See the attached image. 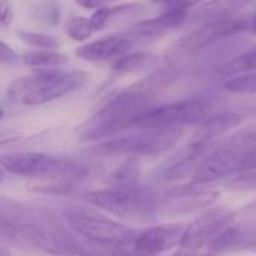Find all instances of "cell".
I'll use <instances>...</instances> for the list:
<instances>
[{
	"mask_svg": "<svg viewBox=\"0 0 256 256\" xmlns=\"http://www.w3.org/2000/svg\"><path fill=\"white\" fill-rule=\"evenodd\" d=\"M141 9H142V6L138 3H123V4H117V6H104V8L93 10V14L90 15V21L93 24L94 32H100V30L106 28L114 18L122 16V15H129V14L138 12Z\"/></svg>",
	"mask_w": 256,
	"mask_h": 256,
	"instance_id": "22",
	"label": "cell"
},
{
	"mask_svg": "<svg viewBox=\"0 0 256 256\" xmlns=\"http://www.w3.org/2000/svg\"><path fill=\"white\" fill-rule=\"evenodd\" d=\"M22 63L32 69H57L68 63V56L58 50H28L21 56Z\"/></svg>",
	"mask_w": 256,
	"mask_h": 256,
	"instance_id": "20",
	"label": "cell"
},
{
	"mask_svg": "<svg viewBox=\"0 0 256 256\" xmlns=\"http://www.w3.org/2000/svg\"><path fill=\"white\" fill-rule=\"evenodd\" d=\"M134 39L129 34H110L99 38L96 40L82 44L75 50V56L84 62L100 63V62H114L118 57L130 52Z\"/></svg>",
	"mask_w": 256,
	"mask_h": 256,
	"instance_id": "12",
	"label": "cell"
},
{
	"mask_svg": "<svg viewBox=\"0 0 256 256\" xmlns=\"http://www.w3.org/2000/svg\"><path fill=\"white\" fill-rule=\"evenodd\" d=\"M204 256H216V254H213V252H212V254H207V255H204Z\"/></svg>",
	"mask_w": 256,
	"mask_h": 256,
	"instance_id": "40",
	"label": "cell"
},
{
	"mask_svg": "<svg viewBox=\"0 0 256 256\" xmlns=\"http://www.w3.org/2000/svg\"><path fill=\"white\" fill-rule=\"evenodd\" d=\"M153 2L165 4L166 9H184V10H188L189 8L201 3L202 0H153Z\"/></svg>",
	"mask_w": 256,
	"mask_h": 256,
	"instance_id": "31",
	"label": "cell"
},
{
	"mask_svg": "<svg viewBox=\"0 0 256 256\" xmlns=\"http://www.w3.org/2000/svg\"><path fill=\"white\" fill-rule=\"evenodd\" d=\"M213 254L256 252V224L228 225L212 243Z\"/></svg>",
	"mask_w": 256,
	"mask_h": 256,
	"instance_id": "13",
	"label": "cell"
},
{
	"mask_svg": "<svg viewBox=\"0 0 256 256\" xmlns=\"http://www.w3.org/2000/svg\"><path fill=\"white\" fill-rule=\"evenodd\" d=\"M244 28H246V21L243 18H236V16L204 22L195 32L178 39L172 45L170 52H174L177 56L194 54L200 50H204L208 45H213L218 40H222L225 38L240 33Z\"/></svg>",
	"mask_w": 256,
	"mask_h": 256,
	"instance_id": "9",
	"label": "cell"
},
{
	"mask_svg": "<svg viewBox=\"0 0 256 256\" xmlns=\"http://www.w3.org/2000/svg\"><path fill=\"white\" fill-rule=\"evenodd\" d=\"M212 105L204 99L182 100L154 108H146L130 122L134 129H165L180 128L184 124H196L207 118ZM129 128V129H130Z\"/></svg>",
	"mask_w": 256,
	"mask_h": 256,
	"instance_id": "6",
	"label": "cell"
},
{
	"mask_svg": "<svg viewBox=\"0 0 256 256\" xmlns=\"http://www.w3.org/2000/svg\"><path fill=\"white\" fill-rule=\"evenodd\" d=\"M234 183L243 188H256V172H248L246 176L238 177Z\"/></svg>",
	"mask_w": 256,
	"mask_h": 256,
	"instance_id": "34",
	"label": "cell"
},
{
	"mask_svg": "<svg viewBox=\"0 0 256 256\" xmlns=\"http://www.w3.org/2000/svg\"><path fill=\"white\" fill-rule=\"evenodd\" d=\"M225 90L237 94H256V72L249 75L234 76L225 82Z\"/></svg>",
	"mask_w": 256,
	"mask_h": 256,
	"instance_id": "29",
	"label": "cell"
},
{
	"mask_svg": "<svg viewBox=\"0 0 256 256\" xmlns=\"http://www.w3.org/2000/svg\"><path fill=\"white\" fill-rule=\"evenodd\" d=\"M0 256H9V250L4 248V244H0Z\"/></svg>",
	"mask_w": 256,
	"mask_h": 256,
	"instance_id": "37",
	"label": "cell"
},
{
	"mask_svg": "<svg viewBox=\"0 0 256 256\" xmlns=\"http://www.w3.org/2000/svg\"><path fill=\"white\" fill-rule=\"evenodd\" d=\"M184 232L182 224H164L152 226L136 236L134 252L138 256H158L178 246Z\"/></svg>",
	"mask_w": 256,
	"mask_h": 256,
	"instance_id": "10",
	"label": "cell"
},
{
	"mask_svg": "<svg viewBox=\"0 0 256 256\" xmlns=\"http://www.w3.org/2000/svg\"><path fill=\"white\" fill-rule=\"evenodd\" d=\"M177 76L178 70L174 66H164L154 69L153 72H150L140 81L134 82L128 88H130L132 92H135L136 94L150 102L153 98H156L159 93L165 92L171 84H174Z\"/></svg>",
	"mask_w": 256,
	"mask_h": 256,
	"instance_id": "15",
	"label": "cell"
},
{
	"mask_svg": "<svg viewBox=\"0 0 256 256\" xmlns=\"http://www.w3.org/2000/svg\"><path fill=\"white\" fill-rule=\"evenodd\" d=\"M219 196L218 190H195V189H176L170 192L168 200L174 212H194L196 208H204L212 206Z\"/></svg>",
	"mask_w": 256,
	"mask_h": 256,
	"instance_id": "18",
	"label": "cell"
},
{
	"mask_svg": "<svg viewBox=\"0 0 256 256\" xmlns=\"http://www.w3.org/2000/svg\"><path fill=\"white\" fill-rule=\"evenodd\" d=\"M82 198L92 207L124 220H150L156 218L159 207L156 192L138 184L108 186L90 190Z\"/></svg>",
	"mask_w": 256,
	"mask_h": 256,
	"instance_id": "3",
	"label": "cell"
},
{
	"mask_svg": "<svg viewBox=\"0 0 256 256\" xmlns=\"http://www.w3.org/2000/svg\"><path fill=\"white\" fill-rule=\"evenodd\" d=\"M252 32L256 33V15L254 16V20H252Z\"/></svg>",
	"mask_w": 256,
	"mask_h": 256,
	"instance_id": "38",
	"label": "cell"
},
{
	"mask_svg": "<svg viewBox=\"0 0 256 256\" xmlns=\"http://www.w3.org/2000/svg\"><path fill=\"white\" fill-rule=\"evenodd\" d=\"M20 60L15 50H12L6 42L0 40V64H15Z\"/></svg>",
	"mask_w": 256,
	"mask_h": 256,
	"instance_id": "30",
	"label": "cell"
},
{
	"mask_svg": "<svg viewBox=\"0 0 256 256\" xmlns=\"http://www.w3.org/2000/svg\"><path fill=\"white\" fill-rule=\"evenodd\" d=\"M12 21V8L9 4V2L6 0H0V22L8 26Z\"/></svg>",
	"mask_w": 256,
	"mask_h": 256,
	"instance_id": "33",
	"label": "cell"
},
{
	"mask_svg": "<svg viewBox=\"0 0 256 256\" xmlns=\"http://www.w3.org/2000/svg\"><path fill=\"white\" fill-rule=\"evenodd\" d=\"M158 62V57L147 51H136V52H128L117 60L112 62L111 70L116 75H128L138 72L141 69H146Z\"/></svg>",
	"mask_w": 256,
	"mask_h": 256,
	"instance_id": "21",
	"label": "cell"
},
{
	"mask_svg": "<svg viewBox=\"0 0 256 256\" xmlns=\"http://www.w3.org/2000/svg\"><path fill=\"white\" fill-rule=\"evenodd\" d=\"M16 36L33 50H58L60 46V40L52 34L32 30H16Z\"/></svg>",
	"mask_w": 256,
	"mask_h": 256,
	"instance_id": "27",
	"label": "cell"
},
{
	"mask_svg": "<svg viewBox=\"0 0 256 256\" xmlns=\"http://www.w3.org/2000/svg\"><path fill=\"white\" fill-rule=\"evenodd\" d=\"M255 0H207L201 3L192 14V21L210 22L234 16L236 12L249 6Z\"/></svg>",
	"mask_w": 256,
	"mask_h": 256,
	"instance_id": "16",
	"label": "cell"
},
{
	"mask_svg": "<svg viewBox=\"0 0 256 256\" xmlns=\"http://www.w3.org/2000/svg\"><path fill=\"white\" fill-rule=\"evenodd\" d=\"M34 20L45 27H56L62 20V8L57 0H40L34 4Z\"/></svg>",
	"mask_w": 256,
	"mask_h": 256,
	"instance_id": "25",
	"label": "cell"
},
{
	"mask_svg": "<svg viewBox=\"0 0 256 256\" xmlns=\"http://www.w3.org/2000/svg\"><path fill=\"white\" fill-rule=\"evenodd\" d=\"M244 140L246 141H252V142H256V124L249 128L248 130H244Z\"/></svg>",
	"mask_w": 256,
	"mask_h": 256,
	"instance_id": "36",
	"label": "cell"
},
{
	"mask_svg": "<svg viewBox=\"0 0 256 256\" xmlns=\"http://www.w3.org/2000/svg\"><path fill=\"white\" fill-rule=\"evenodd\" d=\"M60 74H62V70H58V69H38L28 75L18 76L16 80H14L9 84L8 94L10 98H21L22 99L24 96L34 93V92L40 90L42 87H45L46 84H50Z\"/></svg>",
	"mask_w": 256,
	"mask_h": 256,
	"instance_id": "19",
	"label": "cell"
},
{
	"mask_svg": "<svg viewBox=\"0 0 256 256\" xmlns=\"http://www.w3.org/2000/svg\"><path fill=\"white\" fill-rule=\"evenodd\" d=\"M74 2L84 9H99L104 6H111L118 0H74Z\"/></svg>",
	"mask_w": 256,
	"mask_h": 256,
	"instance_id": "32",
	"label": "cell"
},
{
	"mask_svg": "<svg viewBox=\"0 0 256 256\" xmlns=\"http://www.w3.org/2000/svg\"><path fill=\"white\" fill-rule=\"evenodd\" d=\"M138 177H140L138 159L130 156V158H126V160L122 165H118L106 177L105 182L108 183V186H130V184L138 183Z\"/></svg>",
	"mask_w": 256,
	"mask_h": 256,
	"instance_id": "24",
	"label": "cell"
},
{
	"mask_svg": "<svg viewBox=\"0 0 256 256\" xmlns=\"http://www.w3.org/2000/svg\"><path fill=\"white\" fill-rule=\"evenodd\" d=\"M0 166L9 176L45 183H78L86 165L40 152H12L0 154Z\"/></svg>",
	"mask_w": 256,
	"mask_h": 256,
	"instance_id": "1",
	"label": "cell"
},
{
	"mask_svg": "<svg viewBox=\"0 0 256 256\" xmlns=\"http://www.w3.org/2000/svg\"><path fill=\"white\" fill-rule=\"evenodd\" d=\"M64 33L75 42H86L94 33L90 16H70L64 24Z\"/></svg>",
	"mask_w": 256,
	"mask_h": 256,
	"instance_id": "26",
	"label": "cell"
},
{
	"mask_svg": "<svg viewBox=\"0 0 256 256\" xmlns=\"http://www.w3.org/2000/svg\"><path fill=\"white\" fill-rule=\"evenodd\" d=\"M188 20V14L184 9H166L160 15L140 21L134 26V32L140 36H156L164 34L168 30H174L182 27Z\"/></svg>",
	"mask_w": 256,
	"mask_h": 256,
	"instance_id": "17",
	"label": "cell"
},
{
	"mask_svg": "<svg viewBox=\"0 0 256 256\" xmlns=\"http://www.w3.org/2000/svg\"><path fill=\"white\" fill-rule=\"evenodd\" d=\"M88 81H90V74L87 70L75 69V70H69V72H62L50 84H46L45 87H42L40 90H38L34 93L24 96L21 100L24 105H28V106L50 104L52 100H57L69 93H74V92L82 88Z\"/></svg>",
	"mask_w": 256,
	"mask_h": 256,
	"instance_id": "11",
	"label": "cell"
},
{
	"mask_svg": "<svg viewBox=\"0 0 256 256\" xmlns=\"http://www.w3.org/2000/svg\"><path fill=\"white\" fill-rule=\"evenodd\" d=\"M242 120H243L242 116L237 112H220V114L207 117L204 122L200 123L196 132L194 134L190 146L204 152L207 146L212 144L214 140L236 129L242 123Z\"/></svg>",
	"mask_w": 256,
	"mask_h": 256,
	"instance_id": "14",
	"label": "cell"
},
{
	"mask_svg": "<svg viewBox=\"0 0 256 256\" xmlns=\"http://www.w3.org/2000/svg\"><path fill=\"white\" fill-rule=\"evenodd\" d=\"M0 244H14V246H27L22 234L15 226V224L0 212Z\"/></svg>",
	"mask_w": 256,
	"mask_h": 256,
	"instance_id": "28",
	"label": "cell"
},
{
	"mask_svg": "<svg viewBox=\"0 0 256 256\" xmlns=\"http://www.w3.org/2000/svg\"><path fill=\"white\" fill-rule=\"evenodd\" d=\"M182 128H165V129H142L138 134L126 136H114L110 140L99 141L88 147L86 154L90 158H138V156H154L172 148L182 138Z\"/></svg>",
	"mask_w": 256,
	"mask_h": 256,
	"instance_id": "4",
	"label": "cell"
},
{
	"mask_svg": "<svg viewBox=\"0 0 256 256\" xmlns=\"http://www.w3.org/2000/svg\"><path fill=\"white\" fill-rule=\"evenodd\" d=\"M3 118V110H0V120Z\"/></svg>",
	"mask_w": 256,
	"mask_h": 256,
	"instance_id": "39",
	"label": "cell"
},
{
	"mask_svg": "<svg viewBox=\"0 0 256 256\" xmlns=\"http://www.w3.org/2000/svg\"><path fill=\"white\" fill-rule=\"evenodd\" d=\"M148 100L129 88L116 93L78 128V140L104 141L114 138L122 130L129 129L134 117L148 108Z\"/></svg>",
	"mask_w": 256,
	"mask_h": 256,
	"instance_id": "2",
	"label": "cell"
},
{
	"mask_svg": "<svg viewBox=\"0 0 256 256\" xmlns=\"http://www.w3.org/2000/svg\"><path fill=\"white\" fill-rule=\"evenodd\" d=\"M254 170H256V147H222L198 164L192 172V182L204 184Z\"/></svg>",
	"mask_w": 256,
	"mask_h": 256,
	"instance_id": "7",
	"label": "cell"
},
{
	"mask_svg": "<svg viewBox=\"0 0 256 256\" xmlns=\"http://www.w3.org/2000/svg\"><path fill=\"white\" fill-rule=\"evenodd\" d=\"M216 70L218 74L225 76H242V75L254 74L256 70V46L218 66Z\"/></svg>",
	"mask_w": 256,
	"mask_h": 256,
	"instance_id": "23",
	"label": "cell"
},
{
	"mask_svg": "<svg viewBox=\"0 0 256 256\" xmlns=\"http://www.w3.org/2000/svg\"><path fill=\"white\" fill-rule=\"evenodd\" d=\"M234 220V213L225 208H214L201 214L188 228L178 243L174 256H195L200 249L210 243Z\"/></svg>",
	"mask_w": 256,
	"mask_h": 256,
	"instance_id": "8",
	"label": "cell"
},
{
	"mask_svg": "<svg viewBox=\"0 0 256 256\" xmlns=\"http://www.w3.org/2000/svg\"><path fill=\"white\" fill-rule=\"evenodd\" d=\"M18 138H20V135H16L15 132H2L0 134V147L2 146H6L9 142H14Z\"/></svg>",
	"mask_w": 256,
	"mask_h": 256,
	"instance_id": "35",
	"label": "cell"
},
{
	"mask_svg": "<svg viewBox=\"0 0 256 256\" xmlns=\"http://www.w3.org/2000/svg\"><path fill=\"white\" fill-rule=\"evenodd\" d=\"M63 218L84 242L98 246L129 249L138 236L134 230L112 220L98 208L69 207L63 212Z\"/></svg>",
	"mask_w": 256,
	"mask_h": 256,
	"instance_id": "5",
	"label": "cell"
}]
</instances>
